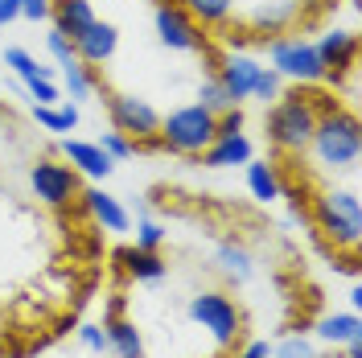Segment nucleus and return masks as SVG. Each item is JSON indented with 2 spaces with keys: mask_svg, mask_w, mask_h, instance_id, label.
Masks as SVG:
<instances>
[{
  "mask_svg": "<svg viewBox=\"0 0 362 358\" xmlns=\"http://www.w3.org/2000/svg\"><path fill=\"white\" fill-rule=\"evenodd\" d=\"M313 223L325 235V243L338 251H358L362 243V206L354 190H325L313 198Z\"/></svg>",
  "mask_w": 362,
  "mask_h": 358,
  "instance_id": "nucleus-3",
  "label": "nucleus"
},
{
  "mask_svg": "<svg viewBox=\"0 0 362 358\" xmlns=\"http://www.w3.org/2000/svg\"><path fill=\"white\" fill-rule=\"evenodd\" d=\"M107 115H112V128L124 132L136 144H157L160 132V115L148 99L140 95H124V91H112L107 95Z\"/></svg>",
  "mask_w": 362,
  "mask_h": 358,
  "instance_id": "nucleus-7",
  "label": "nucleus"
},
{
  "mask_svg": "<svg viewBox=\"0 0 362 358\" xmlns=\"http://www.w3.org/2000/svg\"><path fill=\"white\" fill-rule=\"evenodd\" d=\"M239 358H272V346H268V342H247Z\"/></svg>",
  "mask_w": 362,
  "mask_h": 358,
  "instance_id": "nucleus-37",
  "label": "nucleus"
},
{
  "mask_svg": "<svg viewBox=\"0 0 362 358\" xmlns=\"http://www.w3.org/2000/svg\"><path fill=\"white\" fill-rule=\"evenodd\" d=\"M317 128V108L305 95H280L268 103L264 132L280 153H309V140Z\"/></svg>",
  "mask_w": 362,
  "mask_h": 358,
  "instance_id": "nucleus-2",
  "label": "nucleus"
},
{
  "mask_svg": "<svg viewBox=\"0 0 362 358\" xmlns=\"http://www.w3.org/2000/svg\"><path fill=\"white\" fill-rule=\"evenodd\" d=\"M296 17V0H276V4H264V8H255L251 13V29L255 33H280L284 25Z\"/></svg>",
  "mask_w": 362,
  "mask_h": 358,
  "instance_id": "nucleus-23",
  "label": "nucleus"
},
{
  "mask_svg": "<svg viewBox=\"0 0 362 358\" xmlns=\"http://www.w3.org/2000/svg\"><path fill=\"white\" fill-rule=\"evenodd\" d=\"M95 144H99V149H103V153H107L112 161H128V157L136 153V140H128V136L115 132V128H112V132H103L99 140H95Z\"/></svg>",
  "mask_w": 362,
  "mask_h": 358,
  "instance_id": "nucleus-31",
  "label": "nucleus"
},
{
  "mask_svg": "<svg viewBox=\"0 0 362 358\" xmlns=\"http://www.w3.org/2000/svg\"><path fill=\"white\" fill-rule=\"evenodd\" d=\"M346 354H350V358H362V337H354V342H346Z\"/></svg>",
  "mask_w": 362,
  "mask_h": 358,
  "instance_id": "nucleus-39",
  "label": "nucleus"
},
{
  "mask_svg": "<svg viewBox=\"0 0 362 358\" xmlns=\"http://www.w3.org/2000/svg\"><path fill=\"white\" fill-rule=\"evenodd\" d=\"M358 305H362V289H358V284H354V289H350V309L358 313Z\"/></svg>",
  "mask_w": 362,
  "mask_h": 358,
  "instance_id": "nucleus-40",
  "label": "nucleus"
},
{
  "mask_svg": "<svg viewBox=\"0 0 362 358\" xmlns=\"http://www.w3.org/2000/svg\"><path fill=\"white\" fill-rule=\"evenodd\" d=\"M45 50H49V58L58 62V67H70L78 54H74V42H70L66 33H58V29H49L45 33Z\"/></svg>",
  "mask_w": 362,
  "mask_h": 358,
  "instance_id": "nucleus-32",
  "label": "nucleus"
},
{
  "mask_svg": "<svg viewBox=\"0 0 362 358\" xmlns=\"http://www.w3.org/2000/svg\"><path fill=\"white\" fill-rule=\"evenodd\" d=\"M21 17V0H0V29Z\"/></svg>",
  "mask_w": 362,
  "mask_h": 358,
  "instance_id": "nucleus-36",
  "label": "nucleus"
},
{
  "mask_svg": "<svg viewBox=\"0 0 362 358\" xmlns=\"http://www.w3.org/2000/svg\"><path fill=\"white\" fill-rule=\"evenodd\" d=\"M313 45H317V58H321V67H325L329 79L354 70V62H358V37H354V29H325L321 42H313Z\"/></svg>",
  "mask_w": 362,
  "mask_h": 358,
  "instance_id": "nucleus-10",
  "label": "nucleus"
},
{
  "mask_svg": "<svg viewBox=\"0 0 362 358\" xmlns=\"http://www.w3.org/2000/svg\"><path fill=\"white\" fill-rule=\"evenodd\" d=\"M243 124H247L243 108H230V112L214 115V136H235V132H243Z\"/></svg>",
  "mask_w": 362,
  "mask_h": 358,
  "instance_id": "nucleus-33",
  "label": "nucleus"
},
{
  "mask_svg": "<svg viewBox=\"0 0 362 358\" xmlns=\"http://www.w3.org/2000/svg\"><path fill=\"white\" fill-rule=\"evenodd\" d=\"M29 185H33V198L42 206H54V210H62L78 198V173L54 157H42L29 165Z\"/></svg>",
  "mask_w": 362,
  "mask_h": 358,
  "instance_id": "nucleus-8",
  "label": "nucleus"
},
{
  "mask_svg": "<svg viewBox=\"0 0 362 358\" xmlns=\"http://www.w3.org/2000/svg\"><path fill=\"white\" fill-rule=\"evenodd\" d=\"M78 342L87 346L90 354H103V350H107V334H103V325H83V330H78Z\"/></svg>",
  "mask_w": 362,
  "mask_h": 358,
  "instance_id": "nucleus-34",
  "label": "nucleus"
},
{
  "mask_svg": "<svg viewBox=\"0 0 362 358\" xmlns=\"http://www.w3.org/2000/svg\"><path fill=\"white\" fill-rule=\"evenodd\" d=\"M309 153H313V161L321 169H354L362 153V128L354 120V112H341L338 103L317 112Z\"/></svg>",
  "mask_w": 362,
  "mask_h": 358,
  "instance_id": "nucleus-1",
  "label": "nucleus"
},
{
  "mask_svg": "<svg viewBox=\"0 0 362 358\" xmlns=\"http://www.w3.org/2000/svg\"><path fill=\"white\" fill-rule=\"evenodd\" d=\"M103 334H107V350H115V358H144V337L136 330V321H128V317L103 321Z\"/></svg>",
  "mask_w": 362,
  "mask_h": 358,
  "instance_id": "nucleus-17",
  "label": "nucleus"
},
{
  "mask_svg": "<svg viewBox=\"0 0 362 358\" xmlns=\"http://www.w3.org/2000/svg\"><path fill=\"white\" fill-rule=\"evenodd\" d=\"M54 13V0H21V17L25 21H45Z\"/></svg>",
  "mask_w": 362,
  "mask_h": 358,
  "instance_id": "nucleus-35",
  "label": "nucleus"
},
{
  "mask_svg": "<svg viewBox=\"0 0 362 358\" xmlns=\"http://www.w3.org/2000/svg\"><path fill=\"white\" fill-rule=\"evenodd\" d=\"M0 67L13 70V79L21 83V87H33V83H42V79H58V70L54 67H42L29 50H21V45H13V50H4V62Z\"/></svg>",
  "mask_w": 362,
  "mask_h": 358,
  "instance_id": "nucleus-18",
  "label": "nucleus"
},
{
  "mask_svg": "<svg viewBox=\"0 0 362 358\" xmlns=\"http://www.w3.org/2000/svg\"><path fill=\"white\" fill-rule=\"evenodd\" d=\"M210 140H214V112H206L202 103H185L177 112H169L157 132V144L177 157H202Z\"/></svg>",
  "mask_w": 362,
  "mask_h": 358,
  "instance_id": "nucleus-4",
  "label": "nucleus"
},
{
  "mask_svg": "<svg viewBox=\"0 0 362 358\" xmlns=\"http://www.w3.org/2000/svg\"><path fill=\"white\" fill-rule=\"evenodd\" d=\"M259 70H264V67H259L251 54H226L214 79L223 83V91L230 95V103H235V108H243V103L251 99V87H255V74H259Z\"/></svg>",
  "mask_w": 362,
  "mask_h": 358,
  "instance_id": "nucleus-12",
  "label": "nucleus"
},
{
  "mask_svg": "<svg viewBox=\"0 0 362 358\" xmlns=\"http://www.w3.org/2000/svg\"><path fill=\"white\" fill-rule=\"evenodd\" d=\"M33 120L42 124L45 132L66 136L78 128V103L74 99H66V103H33Z\"/></svg>",
  "mask_w": 362,
  "mask_h": 358,
  "instance_id": "nucleus-20",
  "label": "nucleus"
},
{
  "mask_svg": "<svg viewBox=\"0 0 362 358\" xmlns=\"http://www.w3.org/2000/svg\"><path fill=\"white\" fill-rule=\"evenodd\" d=\"M214 260H218L230 276H239V280H247L251 268H255V264H251V255H247V247L235 243V239H223V243L214 247Z\"/></svg>",
  "mask_w": 362,
  "mask_h": 358,
  "instance_id": "nucleus-25",
  "label": "nucleus"
},
{
  "mask_svg": "<svg viewBox=\"0 0 362 358\" xmlns=\"http://www.w3.org/2000/svg\"><path fill=\"white\" fill-rule=\"evenodd\" d=\"M268 58H272V70L280 74V79H293V83H325L329 74L321 67V58H317V45L309 37H272L268 45Z\"/></svg>",
  "mask_w": 362,
  "mask_h": 358,
  "instance_id": "nucleus-5",
  "label": "nucleus"
},
{
  "mask_svg": "<svg viewBox=\"0 0 362 358\" xmlns=\"http://www.w3.org/2000/svg\"><path fill=\"white\" fill-rule=\"evenodd\" d=\"M49 17H54V29L66 33L70 42H74L95 21V8H90V0H54V13Z\"/></svg>",
  "mask_w": 362,
  "mask_h": 358,
  "instance_id": "nucleus-16",
  "label": "nucleus"
},
{
  "mask_svg": "<svg viewBox=\"0 0 362 358\" xmlns=\"http://www.w3.org/2000/svg\"><path fill=\"white\" fill-rule=\"evenodd\" d=\"M235 4L239 0H181V8L198 25H226L235 17Z\"/></svg>",
  "mask_w": 362,
  "mask_h": 358,
  "instance_id": "nucleus-24",
  "label": "nucleus"
},
{
  "mask_svg": "<svg viewBox=\"0 0 362 358\" xmlns=\"http://www.w3.org/2000/svg\"><path fill=\"white\" fill-rule=\"evenodd\" d=\"M62 79H66V91H70V99H87L90 91H95V74H90L87 62H70V67H62Z\"/></svg>",
  "mask_w": 362,
  "mask_h": 358,
  "instance_id": "nucleus-26",
  "label": "nucleus"
},
{
  "mask_svg": "<svg viewBox=\"0 0 362 358\" xmlns=\"http://www.w3.org/2000/svg\"><path fill=\"white\" fill-rule=\"evenodd\" d=\"M165 239H169V231L160 223H153V219H140V223H136V247H140V251H160Z\"/></svg>",
  "mask_w": 362,
  "mask_h": 358,
  "instance_id": "nucleus-30",
  "label": "nucleus"
},
{
  "mask_svg": "<svg viewBox=\"0 0 362 358\" xmlns=\"http://www.w3.org/2000/svg\"><path fill=\"white\" fill-rule=\"evenodd\" d=\"M251 157H255L251 140L243 132H235V136H214V140L202 149L198 161H202L206 169H235V165H247Z\"/></svg>",
  "mask_w": 362,
  "mask_h": 358,
  "instance_id": "nucleus-14",
  "label": "nucleus"
},
{
  "mask_svg": "<svg viewBox=\"0 0 362 358\" xmlns=\"http://www.w3.org/2000/svg\"><path fill=\"white\" fill-rule=\"evenodd\" d=\"M280 83H284V79H280V74H276L272 67H264L259 74H255V87H251V99H259V103L268 108L272 99H280Z\"/></svg>",
  "mask_w": 362,
  "mask_h": 358,
  "instance_id": "nucleus-29",
  "label": "nucleus"
},
{
  "mask_svg": "<svg viewBox=\"0 0 362 358\" xmlns=\"http://www.w3.org/2000/svg\"><path fill=\"white\" fill-rule=\"evenodd\" d=\"M115 50H119V29L112 21H95L74 37V54H78V62H87V67H103V62H112Z\"/></svg>",
  "mask_w": 362,
  "mask_h": 358,
  "instance_id": "nucleus-11",
  "label": "nucleus"
},
{
  "mask_svg": "<svg viewBox=\"0 0 362 358\" xmlns=\"http://www.w3.org/2000/svg\"><path fill=\"white\" fill-rule=\"evenodd\" d=\"M272 358H317V346H313V337L288 334L272 346Z\"/></svg>",
  "mask_w": 362,
  "mask_h": 358,
  "instance_id": "nucleus-28",
  "label": "nucleus"
},
{
  "mask_svg": "<svg viewBox=\"0 0 362 358\" xmlns=\"http://www.w3.org/2000/svg\"><path fill=\"white\" fill-rule=\"evenodd\" d=\"M83 206L90 210V219L103 226V231H112V235H124V231L132 226V219H128V210L119 206V198L107 194L103 185H90L87 194H83Z\"/></svg>",
  "mask_w": 362,
  "mask_h": 358,
  "instance_id": "nucleus-15",
  "label": "nucleus"
},
{
  "mask_svg": "<svg viewBox=\"0 0 362 358\" xmlns=\"http://www.w3.org/2000/svg\"><path fill=\"white\" fill-rule=\"evenodd\" d=\"M317 337L329 342V346H346V342L362 337V317L354 313V309H350V313H325L317 321Z\"/></svg>",
  "mask_w": 362,
  "mask_h": 358,
  "instance_id": "nucleus-19",
  "label": "nucleus"
},
{
  "mask_svg": "<svg viewBox=\"0 0 362 358\" xmlns=\"http://www.w3.org/2000/svg\"><path fill=\"white\" fill-rule=\"evenodd\" d=\"M119 260H124L128 276H136L140 284H157V280H165V272H169V264L160 260V251H140V247H128Z\"/></svg>",
  "mask_w": 362,
  "mask_h": 358,
  "instance_id": "nucleus-22",
  "label": "nucleus"
},
{
  "mask_svg": "<svg viewBox=\"0 0 362 358\" xmlns=\"http://www.w3.org/2000/svg\"><path fill=\"white\" fill-rule=\"evenodd\" d=\"M247 190L255 202H276L284 198V185H280V173H276V165L268 161H247Z\"/></svg>",
  "mask_w": 362,
  "mask_h": 358,
  "instance_id": "nucleus-21",
  "label": "nucleus"
},
{
  "mask_svg": "<svg viewBox=\"0 0 362 358\" xmlns=\"http://www.w3.org/2000/svg\"><path fill=\"white\" fill-rule=\"evenodd\" d=\"M62 157L70 161L74 173H83V178H90V181H103L115 169V161L107 157L95 140H74V136H66V140H62Z\"/></svg>",
  "mask_w": 362,
  "mask_h": 358,
  "instance_id": "nucleus-13",
  "label": "nucleus"
},
{
  "mask_svg": "<svg viewBox=\"0 0 362 358\" xmlns=\"http://www.w3.org/2000/svg\"><path fill=\"white\" fill-rule=\"evenodd\" d=\"M198 103H202L206 112H214V115H223V112H230L235 103H230V95L223 91V83L210 74V79H202V87H198Z\"/></svg>",
  "mask_w": 362,
  "mask_h": 358,
  "instance_id": "nucleus-27",
  "label": "nucleus"
},
{
  "mask_svg": "<svg viewBox=\"0 0 362 358\" xmlns=\"http://www.w3.org/2000/svg\"><path fill=\"white\" fill-rule=\"evenodd\" d=\"M115 317H124V301L115 296L112 305H107V313H103V321H115Z\"/></svg>",
  "mask_w": 362,
  "mask_h": 358,
  "instance_id": "nucleus-38",
  "label": "nucleus"
},
{
  "mask_svg": "<svg viewBox=\"0 0 362 358\" xmlns=\"http://www.w3.org/2000/svg\"><path fill=\"white\" fill-rule=\"evenodd\" d=\"M189 321L202 325L218 346H235V337L243 330V313H239V305L226 292H198V296H189Z\"/></svg>",
  "mask_w": 362,
  "mask_h": 358,
  "instance_id": "nucleus-6",
  "label": "nucleus"
},
{
  "mask_svg": "<svg viewBox=\"0 0 362 358\" xmlns=\"http://www.w3.org/2000/svg\"><path fill=\"white\" fill-rule=\"evenodd\" d=\"M153 25H157V42L165 50H177V54H198L202 50V29L181 4H157Z\"/></svg>",
  "mask_w": 362,
  "mask_h": 358,
  "instance_id": "nucleus-9",
  "label": "nucleus"
}]
</instances>
